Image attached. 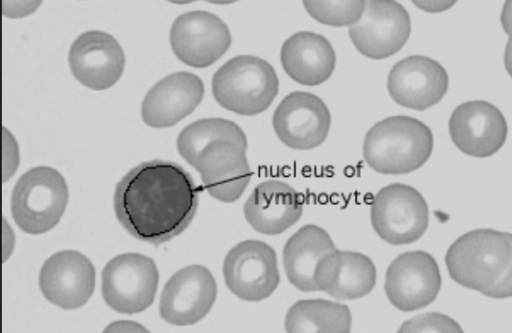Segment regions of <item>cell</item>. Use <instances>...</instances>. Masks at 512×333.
<instances>
[{
	"label": "cell",
	"instance_id": "1",
	"mask_svg": "<svg viewBox=\"0 0 512 333\" xmlns=\"http://www.w3.org/2000/svg\"><path fill=\"white\" fill-rule=\"evenodd\" d=\"M198 200L199 188L188 172L155 159L132 168L117 183L114 210L129 234L157 246L188 227Z\"/></svg>",
	"mask_w": 512,
	"mask_h": 333
},
{
	"label": "cell",
	"instance_id": "2",
	"mask_svg": "<svg viewBox=\"0 0 512 333\" xmlns=\"http://www.w3.org/2000/svg\"><path fill=\"white\" fill-rule=\"evenodd\" d=\"M450 277L490 298L512 297V234L481 228L461 235L445 256Z\"/></svg>",
	"mask_w": 512,
	"mask_h": 333
},
{
	"label": "cell",
	"instance_id": "3",
	"mask_svg": "<svg viewBox=\"0 0 512 333\" xmlns=\"http://www.w3.org/2000/svg\"><path fill=\"white\" fill-rule=\"evenodd\" d=\"M433 134L422 121L404 115L374 124L363 142L368 166L381 174H407L422 167L433 151Z\"/></svg>",
	"mask_w": 512,
	"mask_h": 333
},
{
	"label": "cell",
	"instance_id": "4",
	"mask_svg": "<svg viewBox=\"0 0 512 333\" xmlns=\"http://www.w3.org/2000/svg\"><path fill=\"white\" fill-rule=\"evenodd\" d=\"M278 89V76L273 66L254 55L233 57L212 78V93L218 104L244 116L265 111Z\"/></svg>",
	"mask_w": 512,
	"mask_h": 333
},
{
	"label": "cell",
	"instance_id": "5",
	"mask_svg": "<svg viewBox=\"0 0 512 333\" xmlns=\"http://www.w3.org/2000/svg\"><path fill=\"white\" fill-rule=\"evenodd\" d=\"M68 197L66 181L56 169L34 167L25 172L13 188V219L25 233L38 235L48 232L60 221Z\"/></svg>",
	"mask_w": 512,
	"mask_h": 333
},
{
	"label": "cell",
	"instance_id": "6",
	"mask_svg": "<svg viewBox=\"0 0 512 333\" xmlns=\"http://www.w3.org/2000/svg\"><path fill=\"white\" fill-rule=\"evenodd\" d=\"M371 224L377 235L392 245L417 241L429 223L428 205L412 186L393 183L380 189L370 210Z\"/></svg>",
	"mask_w": 512,
	"mask_h": 333
},
{
	"label": "cell",
	"instance_id": "7",
	"mask_svg": "<svg viewBox=\"0 0 512 333\" xmlns=\"http://www.w3.org/2000/svg\"><path fill=\"white\" fill-rule=\"evenodd\" d=\"M158 281L159 272L150 257L139 253L120 254L102 270V296L119 313H140L153 303Z\"/></svg>",
	"mask_w": 512,
	"mask_h": 333
},
{
	"label": "cell",
	"instance_id": "8",
	"mask_svg": "<svg viewBox=\"0 0 512 333\" xmlns=\"http://www.w3.org/2000/svg\"><path fill=\"white\" fill-rule=\"evenodd\" d=\"M348 33L359 53L370 59H385L408 41L410 15L396 0H366L361 17L349 26Z\"/></svg>",
	"mask_w": 512,
	"mask_h": 333
},
{
	"label": "cell",
	"instance_id": "9",
	"mask_svg": "<svg viewBox=\"0 0 512 333\" xmlns=\"http://www.w3.org/2000/svg\"><path fill=\"white\" fill-rule=\"evenodd\" d=\"M223 276L227 288L245 301H261L277 288L280 276L274 249L260 240H245L225 256Z\"/></svg>",
	"mask_w": 512,
	"mask_h": 333
},
{
	"label": "cell",
	"instance_id": "10",
	"mask_svg": "<svg viewBox=\"0 0 512 333\" xmlns=\"http://www.w3.org/2000/svg\"><path fill=\"white\" fill-rule=\"evenodd\" d=\"M441 284L440 270L434 257L417 250L402 253L390 263L384 290L394 307L411 312L432 303Z\"/></svg>",
	"mask_w": 512,
	"mask_h": 333
},
{
	"label": "cell",
	"instance_id": "11",
	"mask_svg": "<svg viewBox=\"0 0 512 333\" xmlns=\"http://www.w3.org/2000/svg\"><path fill=\"white\" fill-rule=\"evenodd\" d=\"M228 26L217 15L190 11L178 16L170 30V44L183 63L205 68L222 57L231 45Z\"/></svg>",
	"mask_w": 512,
	"mask_h": 333
},
{
	"label": "cell",
	"instance_id": "12",
	"mask_svg": "<svg viewBox=\"0 0 512 333\" xmlns=\"http://www.w3.org/2000/svg\"><path fill=\"white\" fill-rule=\"evenodd\" d=\"M272 124L284 145L295 150H310L325 141L331 127V114L317 95L295 91L278 104Z\"/></svg>",
	"mask_w": 512,
	"mask_h": 333
},
{
	"label": "cell",
	"instance_id": "13",
	"mask_svg": "<svg viewBox=\"0 0 512 333\" xmlns=\"http://www.w3.org/2000/svg\"><path fill=\"white\" fill-rule=\"evenodd\" d=\"M216 296L217 285L212 273L203 265H188L165 283L159 313L172 325H192L208 314Z\"/></svg>",
	"mask_w": 512,
	"mask_h": 333
},
{
	"label": "cell",
	"instance_id": "14",
	"mask_svg": "<svg viewBox=\"0 0 512 333\" xmlns=\"http://www.w3.org/2000/svg\"><path fill=\"white\" fill-rule=\"evenodd\" d=\"M455 146L474 157H489L504 145L508 126L502 112L485 100H471L458 105L448 122Z\"/></svg>",
	"mask_w": 512,
	"mask_h": 333
},
{
	"label": "cell",
	"instance_id": "15",
	"mask_svg": "<svg viewBox=\"0 0 512 333\" xmlns=\"http://www.w3.org/2000/svg\"><path fill=\"white\" fill-rule=\"evenodd\" d=\"M449 87L446 69L435 59L410 55L390 70L387 90L399 105L422 111L439 103Z\"/></svg>",
	"mask_w": 512,
	"mask_h": 333
},
{
	"label": "cell",
	"instance_id": "16",
	"mask_svg": "<svg viewBox=\"0 0 512 333\" xmlns=\"http://www.w3.org/2000/svg\"><path fill=\"white\" fill-rule=\"evenodd\" d=\"M96 273L92 262L75 250L51 255L39 274L40 290L50 303L66 310L85 305L95 289Z\"/></svg>",
	"mask_w": 512,
	"mask_h": 333
},
{
	"label": "cell",
	"instance_id": "17",
	"mask_svg": "<svg viewBox=\"0 0 512 333\" xmlns=\"http://www.w3.org/2000/svg\"><path fill=\"white\" fill-rule=\"evenodd\" d=\"M191 166L200 173L208 193L226 203L241 197L252 176L246 148L223 139L207 144Z\"/></svg>",
	"mask_w": 512,
	"mask_h": 333
},
{
	"label": "cell",
	"instance_id": "18",
	"mask_svg": "<svg viewBox=\"0 0 512 333\" xmlns=\"http://www.w3.org/2000/svg\"><path fill=\"white\" fill-rule=\"evenodd\" d=\"M68 61L72 74L81 84L93 90H104L121 77L125 55L112 35L91 30L75 39Z\"/></svg>",
	"mask_w": 512,
	"mask_h": 333
},
{
	"label": "cell",
	"instance_id": "19",
	"mask_svg": "<svg viewBox=\"0 0 512 333\" xmlns=\"http://www.w3.org/2000/svg\"><path fill=\"white\" fill-rule=\"evenodd\" d=\"M204 96L202 80L190 72H177L158 81L146 94L141 115L153 128L171 127L190 115Z\"/></svg>",
	"mask_w": 512,
	"mask_h": 333
},
{
	"label": "cell",
	"instance_id": "20",
	"mask_svg": "<svg viewBox=\"0 0 512 333\" xmlns=\"http://www.w3.org/2000/svg\"><path fill=\"white\" fill-rule=\"evenodd\" d=\"M314 281L317 291L340 300L359 299L373 290L376 268L365 254L335 248L318 262Z\"/></svg>",
	"mask_w": 512,
	"mask_h": 333
},
{
	"label": "cell",
	"instance_id": "21",
	"mask_svg": "<svg viewBox=\"0 0 512 333\" xmlns=\"http://www.w3.org/2000/svg\"><path fill=\"white\" fill-rule=\"evenodd\" d=\"M243 211L254 230L265 235H278L300 219L303 199L287 183L267 180L254 188Z\"/></svg>",
	"mask_w": 512,
	"mask_h": 333
},
{
	"label": "cell",
	"instance_id": "22",
	"mask_svg": "<svg viewBox=\"0 0 512 333\" xmlns=\"http://www.w3.org/2000/svg\"><path fill=\"white\" fill-rule=\"evenodd\" d=\"M280 60L286 74L306 86L327 81L336 65L329 40L311 31L296 32L287 38L281 47Z\"/></svg>",
	"mask_w": 512,
	"mask_h": 333
},
{
	"label": "cell",
	"instance_id": "23",
	"mask_svg": "<svg viewBox=\"0 0 512 333\" xmlns=\"http://www.w3.org/2000/svg\"><path fill=\"white\" fill-rule=\"evenodd\" d=\"M336 247L326 230L307 224L287 240L283 264L289 282L304 292L317 291L314 273L320 259Z\"/></svg>",
	"mask_w": 512,
	"mask_h": 333
},
{
	"label": "cell",
	"instance_id": "24",
	"mask_svg": "<svg viewBox=\"0 0 512 333\" xmlns=\"http://www.w3.org/2000/svg\"><path fill=\"white\" fill-rule=\"evenodd\" d=\"M350 309L324 299L295 302L287 311L285 330L289 333L330 332L346 333L351 329Z\"/></svg>",
	"mask_w": 512,
	"mask_h": 333
},
{
	"label": "cell",
	"instance_id": "25",
	"mask_svg": "<svg viewBox=\"0 0 512 333\" xmlns=\"http://www.w3.org/2000/svg\"><path fill=\"white\" fill-rule=\"evenodd\" d=\"M219 139L247 147L246 135L236 123L223 118H204L189 124L180 132L177 150L191 165L207 144Z\"/></svg>",
	"mask_w": 512,
	"mask_h": 333
},
{
	"label": "cell",
	"instance_id": "26",
	"mask_svg": "<svg viewBox=\"0 0 512 333\" xmlns=\"http://www.w3.org/2000/svg\"><path fill=\"white\" fill-rule=\"evenodd\" d=\"M307 13L317 22L332 26H351L361 17L366 0H302Z\"/></svg>",
	"mask_w": 512,
	"mask_h": 333
},
{
	"label": "cell",
	"instance_id": "27",
	"mask_svg": "<svg viewBox=\"0 0 512 333\" xmlns=\"http://www.w3.org/2000/svg\"><path fill=\"white\" fill-rule=\"evenodd\" d=\"M398 332H462V329L446 315L427 313L407 320Z\"/></svg>",
	"mask_w": 512,
	"mask_h": 333
},
{
	"label": "cell",
	"instance_id": "28",
	"mask_svg": "<svg viewBox=\"0 0 512 333\" xmlns=\"http://www.w3.org/2000/svg\"><path fill=\"white\" fill-rule=\"evenodd\" d=\"M42 0H3L2 12L7 18L17 19L35 12Z\"/></svg>",
	"mask_w": 512,
	"mask_h": 333
},
{
	"label": "cell",
	"instance_id": "29",
	"mask_svg": "<svg viewBox=\"0 0 512 333\" xmlns=\"http://www.w3.org/2000/svg\"><path fill=\"white\" fill-rule=\"evenodd\" d=\"M419 9L428 13H440L453 7L458 0H411Z\"/></svg>",
	"mask_w": 512,
	"mask_h": 333
},
{
	"label": "cell",
	"instance_id": "30",
	"mask_svg": "<svg viewBox=\"0 0 512 333\" xmlns=\"http://www.w3.org/2000/svg\"><path fill=\"white\" fill-rule=\"evenodd\" d=\"M500 21L504 32L512 40V0H505L501 14Z\"/></svg>",
	"mask_w": 512,
	"mask_h": 333
},
{
	"label": "cell",
	"instance_id": "31",
	"mask_svg": "<svg viewBox=\"0 0 512 333\" xmlns=\"http://www.w3.org/2000/svg\"><path fill=\"white\" fill-rule=\"evenodd\" d=\"M109 328H113L109 331H129L130 329H132L133 331H137V328H141L144 331H146L145 328L142 327L141 325L135 324L133 322H127V321L115 322V323L111 324L109 327H107L106 329H109Z\"/></svg>",
	"mask_w": 512,
	"mask_h": 333
},
{
	"label": "cell",
	"instance_id": "32",
	"mask_svg": "<svg viewBox=\"0 0 512 333\" xmlns=\"http://www.w3.org/2000/svg\"><path fill=\"white\" fill-rule=\"evenodd\" d=\"M504 66L512 78V40L508 39L504 50Z\"/></svg>",
	"mask_w": 512,
	"mask_h": 333
},
{
	"label": "cell",
	"instance_id": "33",
	"mask_svg": "<svg viewBox=\"0 0 512 333\" xmlns=\"http://www.w3.org/2000/svg\"><path fill=\"white\" fill-rule=\"evenodd\" d=\"M205 1L212 3V4L225 5V4H231V3L237 2L239 0H205Z\"/></svg>",
	"mask_w": 512,
	"mask_h": 333
},
{
	"label": "cell",
	"instance_id": "34",
	"mask_svg": "<svg viewBox=\"0 0 512 333\" xmlns=\"http://www.w3.org/2000/svg\"><path fill=\"white\" fill-rule=\"evenodd\" d=\"M171 3H175V4H188V3H191V2H195V1H198V0H167Z\"/></svg>",
	"mask_w": 512,
	"mask_h": 333
}]
</instances>
